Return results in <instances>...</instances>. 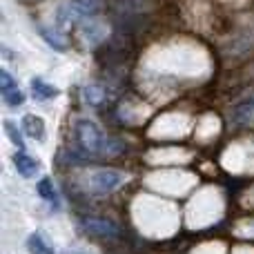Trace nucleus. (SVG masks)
Returning <instances> with one entry per match:
<instances>
[{
    "label": "nucleus",
    "mask_w": 254,
    "mask_h": 254,
    "mask_svg": "<svg viewBox=\"0 0 254 254\" xmlns=\"http://www.w3.org/2000/svg\"><path fill=\"white\" fill-rule=\"evenodd\" d=\"M4 129L9 131V138H11L13 143H16L18 147L22 149V136L18 134V129H16V127H13V123H11V121H4Z\"/></svg>",
    "instance_id": "nucleus-15"
},
{
    "label": "nucleus",
    "mask_w": 254,
    "mask_h": 254,
    "mask_svg": "<svg viewBox=\"0 0 254 254\" xmlns=\"http://www.w3.org/2000/svg\"><path fill=\"white\" fill-rule=\"evenodd\" d=\"M27 248H29L31 254H54V250L47 246V241L43 239V234L34 232L29 237V241H27Z\"/></svg>",
    "instance_id": "nucleus-10"
},
{
    "label": "nucleus",
    "mask_w": 254,
    "mask_h": 254,
    "mask_svg": "<svg viewBox=\"0 0 254 254\" xmlns=\"http://www.w3.org/2000/svg\"><path fill=\"white\" fill-rule=\"evenodd\" d=\"M125 181V174L116 170H96L87 176V192L92 194H110Z\"/></svg>",
    "instance_id": "nucleus-3"
},
{
    "label": "nucleus",
    "mask_w": 254,
    "mask_h": 254,
    "mask_svg": "<svg viewBox=\"0 0 254 254\" xmlns=\"http://www.w3.org/2000/svg\"><path fill=\"white\" fill-rule=\"evenodd\" d=\"M11 87H16V83H13V78L9 76V71L2 69L0 71V92H7V89H11Z\"/></svg>",
    "instance_id": "nucleus-16"
},
{
    "label": "nucleus",
    "mask_w": 254,
    "mask_h": 254,
    "mask_svg": "<svg viewBox=\"0 0 254 254\" xmlns=\"http://www.w3.org/2000/svg\"><path fill=\"white\" fill-rule=\"evenodd\" d=\"M31 92H34V96L38 98V101H49V98L58 96V87H54V85H49L45 78H31Z\"/></svg>",
    "instance_id": "nucleus-8"
},
{
    "label": "nucleus",
    "mask_w": 254,
    "mask_h": 254,
    "mask_svg": "<svg viewBox=\"0 0 254 254\" xmlns=\"http://www.w3.org/2000/svg\"><path fill=\"white\" fill-rule=\"evenodd\" d=\"M252 119H254V96L246 98V101H241L237 107H234V112H232V121L237 125L250 123Z\"/></svg>",
    "instance_id": "nucleus-7"
},
{
    "label": "nucleus",
    "mask_w": 254,
    "mask_h": 254,
    "mask_svg": "<svg viewBox=\"0 0 254 254\" xmlns=\"http://www.w3.org/2000/svg\"><path fill=\"white\" fill-rule=\"evenodd\" d=\"M2 98H4V103H7L9 107H18V105L25 103V94L18 89V85L16 87H11V89H7V92H2Z\"/></svg>",
    "instance_id": "nucleus-14"
},
{
    "label": "nucleus",
    "mask_w": 254,
    "mask_h": 254,
    "mask_svg": "<svg viewBox=\"0 0 254 254\" xmlns=\"http://www.w3.org/2000/svg\"><path fill=\"white\" fill-rule=\"evenodd\" d=\"M83 96H85V103L87 105H101L105 101V89L101 85H87L83 89Z\"/></svg>",
    "instance_id": "nucleus-11"
},
{
    "label": "nucleus",
    "mask_w": 254,
    "mask_h": 254,
    "mask_svg": "<svg viewBox=\"0 0 254 254\" xmlns=\"http://www.w3.org/2000/svg\"><path fill=\"white\" fill-rule=\"evenodd\" d=\"M103 7V0H69L61 4L56 13V20L61 27H69L78 20H89L94 18Z\"/></svg>",
    "instance_id": "nucleus-2"
},
{
    "label": "nucleus",
    "mask_w": 254,
    "mask_h": 254,
    "mask_svg": "<svg viewBox=\"0 0 254 254\" xmlns=\"http://www.w3.org/2000/svg\"><path fill=\"white\" fill-rule=\"evenodd\" d=\"M38 31L43 34V38L47 40L49 45H52L54 49H58V52H63L65 49V40H63V36L58 34V31H52V29H47L45 25H38Z\"/></svg>",
    "instance_id": "nucleus-12"
},
{
    "label": "nucleus",
    "mask_w": 254,
    "mask_h": 254,
    "mask_svg": "<svg viewBox=\"0 0 254 254\" xmlns=\"http://www.w3.org/2000/svg\"><path fill=\"white\" fill-rule=\"evenodd\" d=\"M22 131L36 140H45V121L40 119V116L27 114L25 119H22Z\"/></svg>",
    "instance_id": "nucleus-6"
},
{
    "label": "nucleus",
    "mask_w": 254,
    "mask_h": 254,
    "mask_svg": "<svg viewBox=\"0 0 254 254\" xmlns=\"http://www.w3.org/2000/svg\"><path fill=\"white\" fill-rule=\"evenodd\" d=\"M74 131H76V143L87 156H116L123 149L121 140L103 134V129L94 121H78Z\"/></svg>",
    "instance_id": "nucleus-1"
},
{
    "label": "nucleus",
    "mask_w": 254,
    "mask_h": 254,
    "mask_svg": "<svg viewBox=\"0 0 254 254\" xmlns=\"http://www.w3.org/2000/svg\"><path fill=\"white\" fill-rule=\"evenodd\" d=\"M83 36L89 45H96L98 40L105 38V29H103V25H94V22H89V25L83 27Z\"/></svg>",
    "instance_id": "nucleus-13"
},
{
    "label": "nucleus",
    "mask_w": 254,
    "mask_h": 254,
    "mask_svg": "<svg viewBox=\"0 0 254 254\" xmlns=\"http://www.w3.org/2000/svg\"><path fill=\"white\" fill-rule=\"evenodd\" d=\"M38 194L45 198V201L52 203L54 207H58V203H61V201H58V192L54 190V183L49 179H40L38 181Z\"/></svg>",
    "instance_id": "nucleus-9"
},
{
    "label": "nucleus",
    "mask_w": 254,
    "mask_h": 254,
    "mask_svg": "<svg viewBox=\"0 0 254 254\" xmlns=\"http://www.w3.org/2000/svg\"><path fill=\"white\" fill-rule=\"evenodd\" d=\"M83 230L89 237H96V239H116L121 234L114 221L103 219V216H89V219H85Z\"/></svg>",
    "instance_id": "nucleus-4"
},
{
    "label": "nucleus",
    "mask_w": 254,
    "mask_h": 254,
    "mask_svg": "<svg viewBox=\"0 0 254 254\" xmlns=\"http://www.w3.org/2000/svg\"><path fill=\"white\" fill-rule=\"evenodd\" d=\"M13 163H16L18 174L25 176V179H31V176H36V172L40 170V163L36 161V158H31L27 152H18L16 156H13Z\"/></svg>",
    "instance_id": "nucleus-5"
}]
</instances>
